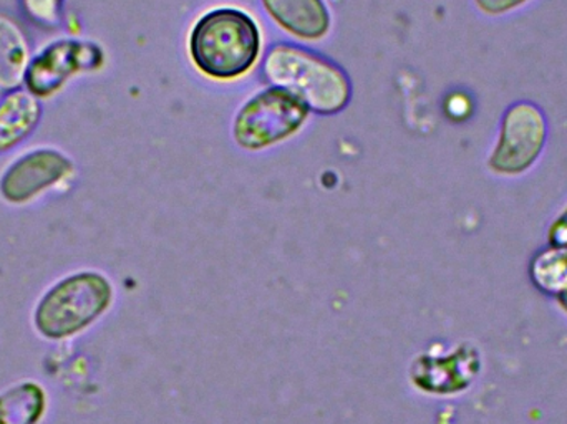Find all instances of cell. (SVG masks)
<instances>
[{"instance_id": "52a82bcc", "label": "cell", "mask_w": 567, "mask_h": 424, "mask_svg": "<svg viewBox=\"0 0 567 424\" xmlns=\"http://www.w3.org/2000/svg\"><path fill=\"white\" fill-rule=\"evenodd\" d=\"M485 356L478 343L458 342L433 347L413 359L410 383L416 392L432 399L450 400L466 395L482 379Z\"/></svg>"}, {"instance_id": "7c38bea8", "label": "cell", "mask_w": 567, "mask_h": 424, "mask_svg": "<svg viewBox=\"0 0 567 424\" xmlns=\"http://www.w3.org/2000/svg\"><path fill=\"white\" fill-rule=\"evenodd\" d=\"M32 55L22 23L0 12V93L22 89Z\"/></svg>"}, {"instance_id": "e0dca14e", "label": "cell", "mask_w": 567, "mask_h": 424, "mask_svg": "<svg viewBox=\"0 0 567 424\" xmlns=\"http://www.w3.org/2000/svg\"><path fill=\"white\" fill-rule=\"evenodd\" d=\"M446 113H449L450 118L462 120L468 118L473 112V102L466 93H453L452 96H449L445 105Z\"/></svg>"}, {"instance_id": "4fadbf2b", "label": "cell", "mask_w": 567, "mask_h": 424, "mask_svg": "<svg viewBox=\"0 0 567 424\" xmlns=\"http://www.w3.org/2000/svg\"><path fill=\"white\" fill-rule=\"evenodd\" d=\"M528 276L533 287L551 300L567 292V249L546 244L529 260Z\"/></svg>"}, {"instance_id": "8fae6325", "label": "cell", "mask_w": 567, "mask_h": 424, "mask_svg": "<svg viewBox=\"0 0 567 424\" xmlns=\"http://www.w3.org/2000/svg\"><path fill=\"white\" fill-rule=\"evenodd\" d=\"M269 15L293 37L320 40L330 29V15L323 0H262Z\"/></svg>"}, {"instance_id": "2e32d148", "label": "cell", "mask_w": 567, "mask_h": 424, "mask_svg": "<svg viewBox=\"0 0 567 424\" xmlns=\"http://www.w3.org/2000/svg\"><path fill=\"white\" fill-rule=\"evenodd\" d=\"M546 240H548V246L567 249V203L565 208L549 224Z\"/></svg>"}, {"instance_id": "ba28073f", "label": "cell", "mask_w": 567, "mask_h": 424, "mask_svg": "<svg viewBox=\"0 0 567 424\" xmlns=\"http://www.w3.org/2000/svg\"><path fill=\"white\" fill-rule=\"evenodd\" d=\"M309 110L287 90L272 86L252 96L235 120V139L249 152L269 148L299 132Z\"/></svg>"}, {"instance_id": "9a60e30c", "label": "cell", "mask_w": 567, "mask_h": 424, "mask_svg": "<svg viewBox=\"0 0 567 424\" xmlns=\"http://www.w3.org/2000/svg\"><path fill=\"white\" fill-rule=\"evenodd\" d=\"M533 2L535 0H473L475 9L488 19L513 15V13L519 12Z\"/></svg>"}, {"instance_id": "6da1fadb", "label": "cell", "mask_w": 567, "mask_h": 424, "mask_svg": "<svg viewBox=\"0 0 567 424\" xmlns=\"http://www.w3.org/2000/svg\"><path fill=\"white\" fill-rule=\"evenodd\" d=\"M115 280L96 267H79L53 279L30 309V329L49 345L82 339L115 309Z\"/></svg>"}, {"instance_id": "5b68a950", "label": "cell", "mask_w": 567, "mask_h": 424, "mask_svg": "<svg viewBox=\"0 0 567 424\" xmlns=\"http://www.w3.org/2000/svg\"><path fill=\"white\" fill-rule=\"evenodd\" d=\"M549 139L548 116L528 100L512 103L499 120L486 168L499 179H518L542 162Z\"/></svg>"}, {"instance_id": "3957f363", "label": "cell", "mask_w": 567, "mask_h": 424, "mask_svg": "<svg viewBox=\"0 0 567 424\" xmlns=\"http://www.w3.org/2000/svg\"><path fill=\"white\" fill-rule=\"evenodd\" d=\"M265 75L272 85L296 95L307 110L336 115L350 102L349 76L340 66L302 46L279 43L269 50Z\"/></svg>"}, {"instance_id": "8992f818", "label": "cell", "mask_w": 567, "mask_h": 424, "mask_svg": "<svg viewBox=\"0 0 567 424\" xmlns=\"http://www.w3.org/2000/svg\"><path fill=\"white\" fill-rule=\"evenodd\" d=\"M105 65V52L99 43L80 37H59L33 52L23 89L45 102L69 89L75 79L99 72Z\"/></svg>"}, {"instance_id": "30bf717a", "label": "cell", "mask_w": 567, "mask_h": 424, "mask_svg": "<svg viewBox=\"0 0 567 424\" xmlns=\"http://www.w3.org/2000/svg\"><path fill=\"white\" fill-rule=\"evenodd\" d=\"M49 390L35 379H22L0 390V424H43L49 418Z\"/></svg>"}, {"instance_id": "5bb4252c", "label": "cell", "mask_w": 567, "mask_h": 424, "mask_svg": "<svg viewBox=\"0 0 567 424\" xmlns=\"http://www.w3.org/2000/svg\"><path fill=\"white\" fill-rule=\"evenodd\" d=\"M66 0H19L23 15L43 29H55L62 23Z\"/></svg>"}, {"instance_id": "ac0fdd59", "label": "cell", "mask_w": 567, "mask_h": 424, "mask_svg": "<svg viewBox=\"0 0 567 424\" xmlns=\"http://www.w3.org/2000/svg\"><path fill=\"white\" fill-rule=\"evenodd\" d=\"M553 302H555L558 312L561 313V316L565 317V319H567V292L561 293V296L555 297V299H553Z\"/></svg>"}, {"instance_id": "277c9868", "label": "cell", "mask_w": 567, "mask_h": 424, "mask_svg": "<svg viewBox=\"0 0 567 424\" xmlns=\"http://www.w3.org/2000/svg\"><path fill=\"white\" fill-rule=\"evenodd\" d=\"M76 176L69 153L52 145L30 146L0 169V201L9 208H30L72 189Z\"/></svg>"}, {"instance_id": "7a4b0ae2", "label": "cell", "mask_w": 567, "mask_h": 424, "mask_svg": "<svg viewBox=\"0 0 567 424\" xmlns=\"http://www.w3.org/2000/svg\"><path fill=\"white\" fill-rule=\"evenodd\" d=\"M261 50L255 20L238 9H215L193 27L189 53L203 75L235 80L248 73Z\"/></svg>"}, {"instance_id": "9c48e42d", "label": "cell", "mask_w": 567, "mask_h": 424, "mask_svg": "<svg viewBox=\"0 0 567 424\" xmlns=\"http://www.w3.org/2000/svg\"><path fill=\"white\" fill-rule=\"evenodd\" d=\"M42 102L25 89L0 96V156L25 143L42 122Z\"/></svg>"}]
</instances>
